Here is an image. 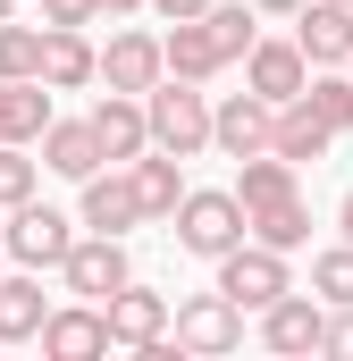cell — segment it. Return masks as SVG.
I'll return each mask as SVG.
<instances>
[{
	"mask_svg": "<svg viewBox=\"0 0 353 361\" xmlns=\"http://www.w3.org/2000/svg\"><path fill=\"white\" fill-rule=\"evenodd\" d=\"M42 193V160H25V143H0V210Z\"/></svg>",
	"mask_w": 353,
	"mask_h": 361,
	"instance_id": "28",
	"label": "cell"
},
{
	"mask_svg": "<svg viewBox=\"0 0 353 361\" xmlns=\"http://www.w3.org/2000/svg\"><path fill=\"white\" fill-rule=\"evenodd\" d=\"M143 109H152V152H176V160H202V152H210V118H219V101H210L202 85L160 76V85L143 92Z\"/></svg>",
	"mask_w": 353,
	"mask_h": 361,
	"instance_id": "2",
	"label": "cell"
},
{
	"mask_svg": "<svg viewBox=\"0 0 353 361\" xmlns=\"http://www.w3.org/2000/svg\"><path fill=\"white\" fill-rule=\"evenodd\" d=\"M269 135H277V101H261V92H227L219 101V118H210V152L219 160H253V152H269Z\"/></svg>",
	"mask_w": 353,
	"mask_h": 361,
	"instance_id": "9",
	"label": "cell"
},
{
	"mask_svg": "<svg viewBox=\"0 0 353 361\" xmlns=\"http://www.w3.org/2000/svg\"><path fill=\"white\" fill-rule=\"evenodd\" d=\"M85 118H92V135H101V152H109V169H135V160L152 152V109H143V92H101Z\"/></svg>",
	"mask_w": 353,
	"mask_h": 361,
	"instance_id": "11",
	"label": "cell"
},
{
	"mask_svg": "<svg viewBox=\"0 0 353 361\" xmlns=\"http://www.w3.org/2000/svg\"><path fill=\"white\" fill-rule=\"evenodd\" d=\"M51 294H42V269H0V345H42L51 328Z\"/></svg>",
	"mask_w": 353,
	"mask_h": 361,
	"instance_id": "16",
	"label": "cell"
},
{
	"mask_svg": "<svg viewBox=\"0 0 353 361\" xmlns=\"http://www.w3.org/2000/svg\"><path fill=\"white\" fill-rule=\"evenodd\" d=\"M328 143H337V126H328L311 101H277V135H269V152H286L294 169H320Z\"/></svg>",
	"mask_w": 353,
	"mask_h": 361,
	"instance_id": "20",
	"label": "cell"
},
{
	"mask_svg": "<svg viewBox=\"0 0 353 361\" xmlns=\"http://www.w3.org/2000/svg\"><path fill=\"white\" fill-rule=\"evenodd\" d=\"M42 169H51V177H68V185H85V177L109 169V152H101L92 118H51V126H42Z\"/></svg>",
	"mask_w": 353,
	"mask_h": 361,
	"instance_id": "17",
	"label": "cell"
},
{
	"mask_svg": "<svg viewBox=\"0 0 353 361\" xmlns=\"http://www.w3.org/2000/svg\"><path fill=\"white\" fill-rule=\"evenodd\" d=\"M294 42H303L311 68H353V0H303Z\"/></svg>",
	"mask_w": 353,
	"mask_h": 361,
	"instance_id": "13",
	"label": "cell"
},
{
	"mask_svg": "<svg viewBox=\"0 0 353 361\" xmlns=\"http://www.w3.org/2000/svg\"><path fill=\"white\" fill-rule=\"evenodd\" d=\"M311 294H320L328 311H337V302H353V244H345V235H337L328 252H311Z\"/></svg>",
	"mask_w": 353,
	"mask_h": 361,
	"instance_id": "27",
	"label": "cell"
},
{
	"mask_svg": "<svg viewBox=\"0 0 353 361\" xmlns=\"http://www.w3.org/2000/svg\"><path fill=\"white\" fill-rule=\"evenodd\" d=\"M0 76H42V25H8L0 17Z\"/></svg>",
	"mask_w": 353,
	"mask_h": 361,
	"instance_id": "29",
	"label": "cell"
},
{
	"mask_svg": "<svg viewBox=\"0 0 353 361\" xmlns=\"http://www.w3.org/2000/svg\"><path fill=\"white\" fill-rule=\"evenodd\" d=\"M253 8H261V17H294L303 0H253Z\"/></svg>",
	"mask_w": 353,
	"mask_h": 361,
	"instance_id": "35",
	"label": "cell"
},
{
	"mask_svg": "<svg viewBox=\"0 0 353 361\" xmlns=\"http://www.w3.org/2000/svg\"><path fill=\"white\" fill-rule=\"evenodd\" d=\"M253 235H261V244H277V252H303V244H311V202H303V193L261 202V210H253Z\"/></svg>",
	"mask_w": 353,
	"mask_h": 361,
	"instance_id": "25",
	"label": "cell"
},
{
	"mask_svg": "<svg viewBox=\"0 0 353 361\" xmlns=\"http://www.w3.org/2000/svg\"><path fill=\"white\" fill-rule=\"evenodd\" d=\"M236 193H244V210L286 202V193H303V169H294L286 152H253V160H236Z\"/></svg>",
	"mask_w": 353,
	"mask_h": 361,
	"instance_id": "21",
	"label": "cell"
},
{
	"mask_svg": "<svg viewBox=\"0 0 353 361\" xmlns=\"http://www.w3.org/2000/svg\"><path fill=\"white\" fill-rule=\"evenodd\" d=\"M337 235H345V244H353V185H345V193H337Z\"/></svg>",
	"mask_w": 353,
	"mask_h": 361,
	"instance_id": "33",
	"label": "cell"
},
{
	"mask_svg": "<svg viewBox=\"0 0 353 361\" xmlns=\"http://www.w3.org/2000/svg\"><path fill=\"white\" fill-rule=\"evenodd\" d=\"M210 8H219V0H152V17H160V25H185V17H210Z\"/></svg>",
	"mask_w": 353,
	"mask_h": 361,
	"instance_id": "31",
	"label": "cell"
},
{
	"mask_svg": "<svg viewBox=\"0 0 353 361\" xmlns=\"http://www.w3.org/2000/svg\"><path fill=\"white\" fill-rule=\"evenodd\" d=\"M76 227H85V219L51 210V202L34 193V202H17V210H8L0 244H8V261H17V269H59V261L76 252Z\"/></svg>",
	"mask_w": 353,
	"mask_h": 361,
	"instance_id": "4",
	"label": "cell"
},
{
	"mask_svg": "<svg viewBox=\"0 0 353 361\" xmlns=\"http://www.w3.org/2000/svg\"><path fill=\"white\" fill-rule=\"evenodd\" d=\"M0 17H8V0H0Z\"/></svg>",
	"mask_w": 353,
	"mask_h": 361,
	"instance_id": "36",
	"label": "cell"
},
{
	"mask_svg": "<svg viewBox=\"0 0 353 361\" xmlns=\"http://www.w3.org/2000/svg\"><path fill=\"white\" fill-rule=\"evenodd\" d=\"M320 353H353V302L328 311V345H320Z\"/></svg>",
	"mask_w": 353,
	"mask_h": 361,
	"instance_id": "32",
	"label": "cell"
},
{
	"mask_svg": "<svg viewBox=\"0 0 353 361\" xmlns=\"http://www.w3.org/2000/svg\"><path fill=\"white\" fill-rule=\"evenodd\" d=\"M42 85H51V92L101 85V51H92L85 25H42Z\"/></svg>",
	"mask_w": 353,
	"mask_h": 361,
	"instance_id": "18",
	"label": "cell"
},
{
	"mask_svg": "<svg viewBox=\"0 0 353 361\" xmlns=\"http://www.w3.org/2000/svg\"><path fill=\"white\" fill-rule=\"evenodd\" d=\"M135 193H143V219H176V202L193 193L185 185V160L176 152H143L135 160Z\"/></svg>",
	"mask_w": 353,
	"mask_h": 361,
	"instance_id": "22",
	"label": "cell"
},
{
	"mask_svg": "<svg viewBox=\"0 0 353 361\" xmlns=\"http://www.w3.org/2000/svg\"><path fill=\"white\" fill-rule=\"evenodd\" d=\"M169 235H176V252L219 261V252H236V244L253 235V210H244V193H236V185H193V193L176 202Z\"/></svg>",
	"mask_w": 353,
	"mask_h": 361,
	"instance_id": "1",
	"label": "cell"
},
{
	"mask_svg": "<svg viewBox=\"0 0 353 361\" xmlns=\"http://www.w3.org/2000/svg\"><path fill=\"white\" fill-rule=\"evenodd\" d=\"M210 269H219L210 286H219V294H236L253 319H261L277 294H294V269H286V252H277V244H261V235H244V244H236V252H219Z\"/></svg>",
	"mask_w": 353,
	"mask_h": 361,
	"instance_id": "3",
	"label": "cell"
},
{
	"mask_svg": "<svg viewBox=\"0 0 353 361\" xmlns=\"http://www.w3.org/2000/svg\"><path fill=\"white\" fill-rule=\"evenodd\" d=\"M169 76V34H143V25H118L109 51H101V85L109 92H152Z\"/></svg>",
	"mask_w": 353,
	"mask_h": 361,
	"instance_id": "8",
	"label": "cell"
},
{
	"mask_svg": "<svg viewBox=\"0 0 353 361\" xmlns=\"http://www.w3.org/2000/svg\"><path fill=\"white\" fill-rule=\"evenodd\" d=\"M244 85L261 92V101H303V92H311V59H303V42H294V34H286V42L261 34L253 59H244Z\"/></svg>",
	"mask_w": 353,
	"mask_h": 361,
	"instance_id": "14",
	"label": "cell"
},
{
	"mask_svg": "<svg viewBox=\"0 0 353 361\" xmlns=\"http://www.w3.org/2000/svg\"><path fill=\"white\" fill-rule=\"evenodd\" d=\"M126 277H135V261H126V235H92V227L76 235V252L59 261V286H68V294H85V302H109Z\"/></svg>",
	"mask_w": 353,
	"mask_h": 361,
	"instance_id": "7",
	"label": "cell"
},
{
	"mask_svg": "<svg viewBox=\"0 0 353 361\" xmlns=\"http://www.w3.org/2000/svg\"><path fill=\"white\" fill-rule=\"evenodd\" d=\"M0 261H8V244H0Z\"/></svg>",
	"mask_w": 353,
	"mask_h": 361,
	"instance_id": "37",
	"label": "cell"
},
{
	"mask_svg": "<svg viewBox=\"0 0 353 361\" xmlns=\"http://www.w3.org/2000/svg\"><path fill=\"white\" fill-rule=\"evenodd\" d=\"M101 311H109V336H118V353H152V345L176 328V302H169V294H152L143 277H126V286H118Z\"/></svg>",
	"mask_w": 353,
	"mask_h": 361,
	"instance_id": "6",
	"label": "cell"
},
{
	"mask_svg": "<svg viewBox=\"0 0 353 361\" xmlns=\"http://www.w3.org/2000/svg\"><path fill=\"white\" fill-rule=\"evenodd\" d=\"M328 126H337V143L353 135V68H311V92H303Z\"/></svg>",
	"mask_w": 353,
	"mask_h": 361,
	"instance_id": "26",
	"label": "cell"
},
{
	"mask_svg": "<svg viewBox=\"0 0 353 361\" xmlns=\"http://www.w3.org/2000/svg\"><path fill=\"white\" fill-rule=\"evenodd\" d=\"M51 101L59 92L42 85V76H0V143H42V126L59 118Z\"/></svg>",
	"mask_w": 353,
	"mask_h": 361,
	"instance_id": "19",
	"label": "cell"
},
{
	"mask_svg": "<svg viewBox=\"0 0 353 361\" xmlns=\"http://www.w3.org/2000/svg\"><path fill=\"white\" fill-rule=\"evenodd\" d=\"M261 345L269 353H320L328 345V302L320 294H277L261 311Z\"/></svg>",
	"mask_w": 353,
	"mask_h": 361,
	"instance_id": "15",
	"label": "cell"
},
{
	"mask_svg": "<svg viewBox=\"0 0 353 361\" xmlns=\"http://www.w3.org/2000/svg\"><path fill=\"white\" fill-rule=\"evenodd\" d=\"M101 353H118V336H109V311L101 302H59L51 311V328H42V361H101Z\"/></svg>",
	"mask_w": 353,
	"mask_h": 361,
	"instance_id": "12",
	"label": "cell"
},
{
	"mask_svg": "<svg viewBox=\"0 0 353 361\" xmlns=\"http://www.w3.org/2000/svg\"><path fill=\"white\" fill-rule=\"evenodd\" d=\"M42 25H101V0H42Z\"/></svg>",
	"mask_w": 353,
	"mask_h": 361,
	"instance_id": "30",
	"label": "cell"
},
{
	"mask_svg": "<svg viewBox=\"0 0 353 361\" xmlns=\"http://www.w3.org/2000/svg\"><path fill=\"white\" fill-rule=\"evenodd\" d=\"M169 76H185V85H210V76H227V59H219V42H210V25H202V17L169 25Z\"/></svg>",
	"mask_w": 353,
	"mask_h": 361,
	"instance_id": "23",
	"label": "cell"
},
{
	"mask_svg": "<svg viewBox=\"0 0 353 361\" xmlns=\"http://www.w3.org/2000/svg\"><path fill=\"white\" fill-rule=\"evenodd\" d=\"M76 219L92 235H135L143 227V193H135V169H101V177L76 185Z\"/></svg>",
	"mask_w": 353,
	"mask_h": 361,
	"instance_id": "10",
	"label": "cell"
},
{
	"mask_svg": "<svg viewBox=\"0 0 353 361\" xmlns=\"http://www.w3.org/2000/svg\"><path fill=\"white\" fill-rule=\"evenodd\" d=\"M202 25H210V42H219V59H227V68H244V59H253V42H261V8H253V0H219Z\"/></svg>",
	"mask_w": 353,
	"mask_h": 361,
	"instance_id": "24",
	"label": "cell"
},
{
	"mask_svg": "<svg viewBox=\"0 0 353 361\" xmlns=\"http://www.w3.org/2000/svg\"><path fill=\"white\" fill-rule=\"evenodd\" d=\"M169 336H176V353L219 361V353H236V345H244V302H236V294H219V286H210V294H185Z\"/></svg>",
	"mask_w": 353,
	"mask_h": 361,
	"instance_id": "5",
	"label": "cell"
},
{
	"mask_svg": "<svg viewBox=\"0 0 353 361\" xmlns=\"http://www.w3.org/2000/svg\"><path fill=\"white\" fill-rule=\"evenodd\" d=\"M135 8H152V0H101V17L118 25V17H135Z\"/></svg>",
	"mask_w": 353,
	"mask_h": 361,
	"instance_id": "34",
	"label": "cell"
}]
</instances>
